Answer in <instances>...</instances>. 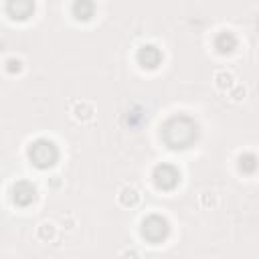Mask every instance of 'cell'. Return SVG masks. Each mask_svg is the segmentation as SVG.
Returning a JSON list of instances; mask_svg holds the SVG:
<instances>
[{
  "label": "cell",
  "instance_id": "1",
  "mask_svg": "<svg viewBox=\"0 0 259 259\" xmlns=\"http://www.w3.org/2000/svg\"><path fill=\"white\" fill-rule=\"evenodd\" d=\"M162 136L170 148H186L196 140V123L186 115H174L164 123Z\"/></svg>",
  "mask_w": 259,
  "mask_h": 259
},
{
  "label": "cell",
  "instance_id": "2",
  "mask_svg": "<svg viewBox=\"0 0 259 259\" xmlns=\"http://www.w3.org/2000/svg\"><path fill=\"white\" fill-rule=\"evenodd\" d=\"M28 158H30V162H32L36 168H49V166H53V164L57 162L59 150H57V146H55L51 140L40 138V140H36V142L30 144V148H28Z\"/></svg>",
  "mask_w": 259,
  "mask_h": 259
},
{
  "label": "cell",
  "instance_id": "3",
  "mask_svg": "<svg viewBox=\"0 0 259 259\" xmlns=\"http://www.w3.org/2000/svg\"><path fill=\"white\" fill-rule=\"evenodd\" d=\"M142 235L152 241V243H160L162 239H166L168 235V221L164 217L158 214H150L144 223H142Z\"/></svg>",
  "mask_w": 259,
  "mask_h": 259
},
{
  "label": "cell",
  "instance_id": "4",
  "mask_svg": "<svg viewBox=\"0 0 259 259\" xmlns=\"http://www.w3.org/2000/svg\"><path fill=\"white\" fill-rule=\"evenodd\" d=\"M178 180H180V172L174 166H170V164H162V166H158L154 170V182L162 190L174 188L178 184Z\"/></svg>",
  "mask_w": 259,
  "mask_h": 259
},
{
  "label": "cell",
  "instance_id": "5",
  "mask_svg": "<svg viewBox=\"0 0 259 259\" xmlns=\"http://www.w3.org/2000/svg\"><path fill=\"white\" fill-rule=\"evenodd\" d=\"M12 200L20 206H26L34 200V186L26 180H20L12 186Z\"/></svg>",
  "mask_w": 259,
  "mask_h": 259
},
{
  "label": "cell",
  "instance_id": "6",
  "mask_svg": "<svg viewBox=\"0 0 259 259\" xmlns=\"http://www.w3.org/2000/svg\"><path fill=\"white\" fill-rule=\"evenodd\" d=\"M138 61L146 69H156L160 65V61H162V53L154 45H144L140 49V53H138Z\"/></svg>",
  "mask_w": 259,
  "mask_h": 259
},
{
  "label": "cell",
  "instance_id": "7",
  "mask_svg": "<svg viewBox=\"0 0 259 259\" xmlns=\"http://www.w3.org/2000/svg\"><path fill=\"white\" fill-rule=\"evenodd\" d=\"M235 36L231 34V32H221L219 34V38H217V49L221 51V53H229L233 47H235Z\"/></svg>",
  "mask_w": 259,
  "mask_h": 259
},
{
  "label": "cell",
  "instance_id": "8",
  "mask_svg": "<svg viewBox=\"0 0 259 259\" xmlns=\"http://www.w3.org/2000/svg\"><path fill=\"white\" fill-rule=\"evenodd\" d=\"M8 10H14V14L18 12L16 18H26L32 10V4L30 2H16V4H8Z\"/></svg>",
  "mask_w": 259,
  "mask_h": 259
},
{
  "label": "cell",
  "instance_id": "9",
  "mask_svg": "<svg viewBox=\"0 0 259 259\" xmlns=\"http://www.w3.org/2000/svg\"><path fill=\"white\" fill-rule=\"evenodd\" d=\"M119 200L127 206V204H136L138 202V190L136 188H123L119 194Z\"/></svg>",
  "mask_w": 259,
  "mask_h": 259
},
{
  "label": "cell",
  "instance_id": "10",
  "mask_svg": "<svg viewBox=\"0 0 259 259\" xmlns=\"http://www.w3.org/2000/svg\"><path fill=\"white\" fill-rule=\"evenodd\" d=\"M243 166H245V170H249V172H251V170L255 168V156H251V154H249V156H245V158L241 156V168H243Z\"/></svg>",
  "mask_w": 259,
  "mask_h": 259
}]
</instances>
